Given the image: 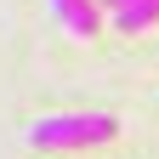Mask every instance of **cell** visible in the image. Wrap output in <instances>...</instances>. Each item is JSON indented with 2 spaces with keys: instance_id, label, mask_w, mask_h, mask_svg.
<instances>
[{
  "instance_id": "obj_1",
  "label": "cell",
  "mask_w": 159,
  "mask_h": 159,
  "mask_svg": "<svg viewBox=\"0 0 159 159\" xmlns=\"http://www.w3.org/2000/svg\"><path fill=\"white\" fill-rule=\"evenodd\" d=\"M119 136L114 114H46L29 125V148H102Z\"/></svg>"
},
{
  "instance_id": "obj_3",
  "label": "cell",
  "mask_w": 159,
  "mask_h": 159,
  "mask_svg": "<svg viewBox=\"0 0 159 159\" xmlns=\"http://www.w3.org/2000/svg\"><path fill=\"white\" fill-rule=\"evenodd\" d=\"M108 17H114L119 34H142V29L159 23V0H125V6H114Z\"/></svg>"
},
{
  "instance_id": "obj_2",
  "label": "cell",
  "mask_w": 159,
  "mask_h": 159,
  "mask_svg": "<svg viewBox=\"0 0 159 159\" xmlns=\"http://www.w3.org/2000/svg\"><path fill=\"white\" fill-rule=\"evenodd\" d=\"M51 17H57L74 40L102 34V0H51Z\"/></svg>"
},
{
  "instance_id": "obj_4",
  "label": "cell",
  "mask_w": 159,
  "mask_h": 159,
  "mask_svg": "<svg viewBox=\"0 0 159 159\" xmlns=\"http://www.w3.org/2000/svg\"><path fill=\"white\" fill-rule=\"evenodd\" d=\"M102 6H108V11H114V6H125V0H102Z\"/></svg>"
}]
</instances>
